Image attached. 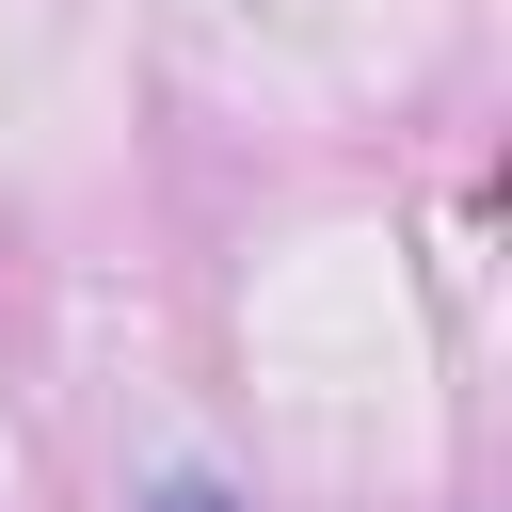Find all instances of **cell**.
I'll return each instance as SVG.
<instances>
[{
	"label": "cell",
	"instance_id": "6da1fadb",
	"mask_svg": "<svg viewBox=\"0 0 512 512\" xmlns=\"http://www.w3.org/2000/svg\"><path fill=\"white\" fill-rule=\"evenodd\" d=\"M144 512H240V496H224V480H160Z\"/></svg>",
	"mask_w": 512,
	"mask_h": 512
}]
</instances>
